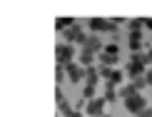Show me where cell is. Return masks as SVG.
<instances>
[{"instance_id": "cell-5", "label": "cell", "mask_w": 152, "mask_h": 117, "mask_svg": "<svg viewBox=\"0 0 152 117\" xmlns=\"http://www.w3.org/2000/svg\"><path fill=\"white\" fill-rule=\"evenodd\" d=\"M65 70H67V77H70V82H80L82 77H85V67H82V65L70 62V65H65Z\"/></svg>"}, {"instance_id": "cell-23", "label": "cell", "mask_w": 152, "mask_h": 117, "mask_svg": "<svg viewBox=\"0 0 152 117\" xmlns=\"http://www.w3.org/2000/svg\"><path fill=\"white\" fill-rule=\"evenodd\" d=\"M145 80H147V85H152V70H147V72H145Z\"/></svg>"}, {"instance_id": "cell-13", "label": "cell", "mask_w": 152, "mask_h": 117, "mask_svg": "<svg viewBox=\"0 0 152 117\" xmlns=\"http://www.w3.org/2000/svg\"><path fill=\"white\" fill-rule=\"evenodd\" d=\"M137 95H140V90H137L135 85H132V82L122 87V97H125V100H130V97H137Z\"/></svg>"}, {"instance_id": "cell-16", "label": "cell", "mask_w": 152, "mask_h": 117, "mask_svg": "<svg viewBox=\"0 0 152 117\" xmlns=\"http://www.w3.org/2000/svg\"><path fill=\"white\" fill-rule=\"evenodd\" d=\"M102 97H105V102H115V100H117L115 90H112L110 85H105V95H102Z\"/></svg>"}, {"instance_id": "cell-15", "label": "cell", "mask_w": 152, "mask_h": 117, "mask_svg": "<svg viewBox=\"0 0 152 117\" xmlns=\"http://www.w3.org/2000/svg\"><path fill=\"white\" fill-rule=\"evenodd\" d=\"M65 75H67L65 65H58V67H55V82H58V87H60V82L65 80Z\"/></svg>"}, {"instance_id": "cell-18", "label": "cell", "mask_w": 152, "mask_h": 117, "mask_svg": "<svg viewBox=\"0 0 152 117\" xmlns=\"http://www.w3.org/2000/svg\"><path fill=\"white\" fill-rule=\"evenodd\" d=\"M58 110H60V115H65V117H70V115H72V107L67 105V100H65V102H60Z\"/></svg>"}, {"instance_id": "cell-14", "label": "cell", "mask_w": 152, "mask_h": 117, "mask_svg": "<svg viewBox=\"0 0 152 117\" xmlns=\"http://www.w3.org/2000/svg\"><path fill=\"white\" fill-rule=\"evenodd\" d=\"M122 77H125V72H122V70H115V72H112V77H110V80L105 82V85L115 87V85H120V82H122Z\"/></svg>"}, {"instance_id": "cell-17", "label": "cell", "mask_w": 152, "mask_h": 117, "mask_svg": "<svg viewBox=\"0 0 152 117\" xmlns=\"http://www.w3.org/2000/svg\"><path fill=\"white\" fill-rule=\"evenodd\" d=\"M112 72H115V70H112V67H105V65H100V77H102L105 82H107V80H110V77H112Z\"/></svg>"}, {"instance_id": "cell-22", "label": "cell", "mask_w": 152, "mask_h": 117, "mask_svg": "<svg viewBox=\"0 0 152 117\" xmlns=\"http://www.w3.org/2000/svg\"><path fill=\"white\" fill-rule=\"evenodd\" d=\"M110 23H115V25H122V23H125V18H122V15H112V18H110Z\"/></svg>"}, {"instance_id": "cell-19", "label": "cell", "mask_w": 152, "mask_h": 117, "mask_svg": "<svg viewBox=\"0 0 152 117\" xmlns=\"http://www.w3.org/2000/svg\"><path fill=\"white\" fill-rule=\"evenodd\" d=\"M132 85H135L137 90H145V87H147V80H145V75H142V77H132Z\"/></svg>"}, {"instance_id": "cell-24", "label": "cell", "mask_w": 152, "mask_h": 117, "mask_svg": "<svg viewBox=\"0 0 152 117\" xmlns=\"http://www.w3.org/2000/svg\"><path fill=\"white\" fill-rule=\"evenodd\" d=\"M70 117H85V112H82V110H72V115Z\"/></svg>"}, {"instance_id": "cell-6", "label": "cell", "mask_w": 152, "mask_h": 117, "mask_svg": "<svg viewBox=\"0 0 152 117\" xmlns=\"http://www.w3.org/2000/svg\"><path fill=\"white\" fill-rule=\"evenodd\" d=\"M85 48H87V50H92V53H105V42L100 40L97 35H87Z\"/></svg>"}, {"instance_id": "cell-1", "label": "cell", "mask_w": 152, "mask_h": 117, "mask_svg": "<svg viewBox=\"0 0 152 117\" xmlns=\"http://www.w3.org/2000/svg\"><path fill=\"white\" fill-rule=\"evenodd\" d=\"M72 57H75L72 45L65 42V45H58V48H55V60H58V65H70Z\"/></svg>"}, {"instance_id": "cell-9", "label": "cell", "mask_w": 152, "mask_h": 117, "mask_svg": "<svg viewBox=\"0 0 152 117\" xmlns=\"http://www.w3.org/2000/svg\"><path fill=\"white\" fill-rule=\"evenodd\" d=\"M77 57H80V65H82V67H92V60H95V53H92V50L82 48Z\"/></svg>"}, {"instance_id": "cell-3", "label": "cell", "mask_w": 152, "mask_h": 117, "mask_svg": "<svg viewBox=\"0 0 152 117\" xmlns=\"http://www.w3.org/2000/svg\"><path fill=\"white\" fill-rule=\"evenodd\" d=\"M125 110L132 115H140L142 110H147V100H145L142 95H137V97H130V100H125Z\"/></svg>"}, {"instance_id": "cell-25", "label": "cell", "mask_w": 152, "mask_h": 117, "mask_svg": "<svg viewBox=\"0 0 152 117\" xmlns=\"http://www.w3.org/2000/svg\"><path fill=\"white\" fill-rule=\"evenodd\" d=\"M147 30H152V18H147V25H145Z\"/></svg>"}, {"instance_id": "cell-10", "label": "cell", "mask_w": 152, "mask_h": 117, "mask_svg": "<svg viewBox=\"0 0 152 117\" xmlns=\"http://www.w3.org/2000/svg\"><path fill=\"white\" fill-rule=\"evenodd\" d=\"M72 25H75V18H67V15H62V18L55 20V28L58 30H67V28H72Z\"/></svg>"}, {"instance_id": "cell-21", "label": "cell", "mask_w": 152, "mask_h": 117, "mask_svg": "<svg viewBox=\"0 0 152 117\" xmlns=\"http://www.w3.org/2000/svg\"><path fill=\"white\" fill-rule=\"evenodd\" d=\"M55 100H58V105H60V102H65V95H62V90H60V87L55 90Z\"/></svg>"}, {"instance_id": "cell-26", "label": "cell", "mask_w": 152, "mask_h": 117, "mask_svg": "<svg viewBox=\"0 0 152 117\" xmlns=\"http://www.w3.org/2000/svg\"><path fill=\"white\" fill-rule=\"evenodd\" d=\"M102 117H112V115H102Z\"/></svg>"}, {"instance_id": "cell-7", "label": "cell", "mask_w": 152, "mask_h": 117, "mask_svg": "<svg viewBox=\"0 0 152 117\" xmlns=\"http://www.w3.org/2000/svg\"><path fill=\"white\" fill-rule=\"evenodd\" d=\"M90 30L92 32H107V28H110V20H105V18H90Z\"/></svg>"}, {"instance_id": "cell-8", "label": "cell", "mask_w": 152, "mask_h": 117, "mask_svg": "<svg viewBox=\"0 0 152 117\" xmlns=\"http://www.w3.org/2000/svg\"><path fill=\"white\" fill-rule=\"evenodd\" d=\"M100 80V67H85V85L95 87Z\"/></svg>"}, {"instance_id": "cell-20", "label": "cell", "mask_w": 152, "mask_h": 117, "mask_svg": "<svg viewBox=\"0 0 152 117\" xmlns=\"http://www.w3.org/2000/svg\"><path fill=\"white\" fill-rule=\"evenodd\" d=\"M105 53H107V55H115V57H117V45H115V42L105 45Z\"/></svg>"}, {"instance_id": "cell-2", "label": "cell", "mask_w": 152, "mask_h": 117, "mask_svg": "<svg viewBox=\"0 0 152 117\" xmlns=\"http://www.w3.org/2000/svg\"><path fill=\"white\" fill-rule=\"evenodd\" d=\"M85 115L87 117H102L105 115V97H95V100L85 102Z\"/></svg>"}, {"instance_id": "cell-4", "label": "cell", "mask_w": 152, "mask_h": 117, "mask_svg": "<svg viewBox=\"0 0 152 117\" xmlns=\"http://www.w3.org/2000/svg\"><path fill=\"white\" fill-rule=\"evenodd\" d=\"M147 70H145V60H135V57H130L127 62V75L130 77H142Z\"/></svg>"}, {"instance_id": "cell-12", "label": "cell", "mask_w": 152, "mask_h": 117, "mask_svg": "<svg viewBox=\"0 0 152 117\" xmlns=\"http://www.w3.org/2000/svg\"><path fill=\"white\" fill-rule=\"evenodd\" d=\"M97 60H100V65H105V67H112V65L117 62V57L115 55H107V53H100Z\"/></svg>"}, {"instance_id": "cell-11", "label": "cell", "mask_w": 152, "mask_h": 117, "mask_svg": "<svg viewBox=\"0 0 152 117\" xmlns=\"http://www.w3.org/2000/svg\"><path fill=\"white\" fill-rule=\"evenodd\" d=\"M145 25H147V18H135V20H130V23H127V30H130V32H135V30H142Z\"/></svg>"}]
</instances>
